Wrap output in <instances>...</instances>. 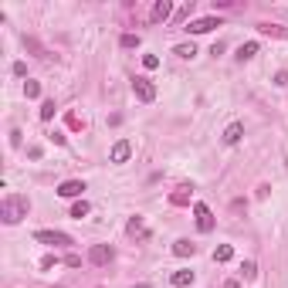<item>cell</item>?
<instances>
[{
	"label": "cell",
	"mask_w": 288,
	"mask_h": 288,
	"mask_svg": "<svg viewBox=\"0 0 288 288\" xmlns=\"http://www.w3.org/2000/svg\"><path fill=\"white\" fill-rule=\"evenodd\" d=\"M81 190H85V183H81V180H65V183L58 187V197L71 200V197H81Z\"/></svg>",
	"instance_id": "9"
},
{
	"label": "cell",
	"mask_w": 288,
	"mask_h": 288,
	"mask_svg": "<svg viewBox=\"0 0 288 288\" xmlns=\"http://www.w3.org/2000/svg\"><path fill=\"white\" fill-rule=\"evenodd\" d=\"M65 265H68V268H78V265H81V258H78V255H68Z\"/></svg>",
	"instance_id": "30"
},
{
	"label": "cell",
	"mask_w": 288,
	"mask_h": 288,
	"mask_svg": "<svg viewBox=\"0 0 288 288\" xmlns=\"http://www.w3.org/2000/svg\"><path fill=\"white\" fill-rule=\"evenodd\" d=\"M214 27H221L217 17H197V21H190L183 31H187V34H207V31H214Z\"/></svg>",
	"instance_id": "6"
},
{
	"label": "cell",
	"mask_w": 288,
	"mask_h": 288,
	"mask_svg": "<svg viewBox=\"0 0 288 288\" xmlns=\"http://www.w3.org/2000/svg\"><path fill=\"white\" fill-rule=\"evenodd\" d=\"M14 75L24 78V75H27V65H24V61H17V65H14Z\"/></svg>",
	"instance_id": "28"
},
{
	"label": "cell",
	"mask_w": 288,
	"mask_h": 288,
	"mask_svg": "<svg viewBox=\"0 0 288 288\" xmlns=\"http://www.w3.org/2000/svg\"><path fill=\"white\" fill-rule=\"evenodd\" d=\"M143 65L153 71V68H159V58H156V55H143Z\"/></svg>",
	"instance_id": "25"
},
{
	"label": "cell",
	"mask_w": 288,
	"mask_h": 288,
	"mask_svg": "<svg viewBox=\"0 0 288 288\" xmlns=\"http://www.w3.org/2000/svg\"><path fill=\"white\" fill-rule=\"evenodd\" d=\"M224 288H241V281H234L231 278V281H224Z\"/></svg>",
	"instance_id": "31"
},
{
	"label": "cell",
	"mask_w": 288,
	"mask_h": 288,
	"mask_svg": "<svg viewBox=\"0 0 288 288\" xmlns=\"http://www.w3.org/2000/svg\"><path fill=\"white\" fill-rule=\"evenodd\" d=\"M129 156H133V143H129V139H119V143L112 146L109 159H112V163H126V159H129Z\"/></svg>",
	"instance_id": "8"
},
{
	"label": "cell",
	"mask_w": 288,
	"mask_h": 288,
	"mask_svg": "<svg viewBox=\"0 0 288 288\" xmlns=\"http://www.w3.org/2000/svg\"><path fill=\"white\" fill-rule=\"evenodd\" d=\"M173 255L177 258H193L197 255V244L187 241V237H180V241H173Z\"/></svg>",
	"instance_id": "10"
},
{
	"label": "cell",
	"mask_w": 288,
	"mask_h": 288,
	"mask_svg": "<svg viewBox=\"0 0 288 288\" xmlns=\"http://www.w3.org/2000/svg\"><path fill=\"white\" fill-rule=\"evenodd\" d=\"M24 45H27V51H34L37 58H48V51L41 48V41H37V37H24Z\"/></svg>",
	"instance_id": "20"
},
{
	"label": "cell",
	"mask_w": 288,
	"mask_h": 288,
	"mask_svg": "<svg viewBox=\"0 0 288 288\" xmlns=\"http://www.w3.org/2000/svg\"><path fill=\"white\" fill-rule=\"evenodd\" d=\"M34 241L37 244H51V248H68V244H71V234H65V231H37L34 234Z\"/></svg>",
	"instance_id": "2"
},
{
	"label": "cell",
	"mask_w": 288,
	"mask_h": 288,
	"mask_svg": "<svg viewBox=\"0 0 288 288\" xmlns=\"http://www.w3.org/2000/svg\"><path fill=\"white\" fill-rule=\"evenodd\" d=\"M170 281H173L177 288H187V285H193V271H190V268H183V271H173V275H170Z\"/></svg>",
	"instance_id": "12"
},
{
	"label": "cell",
	"mask_w": 288,
	"mask_h": 288,
	"mask_svg": "<svg viewBox=\"0 0 288 288\" xmlns=\"http://www.w3.org/2000/svg\"><path fill=\"white\" fill-rule=\"evenodd\" d=\"M133 92H136V99L139 102H156V85L149 81V78H136Z\"/></svg>",
	"instance_id": "4"
},
{
	"label": "cell",
	"mask_w": 288,
	"mask_h": 288,
	"mask_svg": "<svg viewBox=\"0 0 288 288\" xmlns=\"http://www.w3.org/2000/svg\"><path fill=\"white\" fill-rule=\"evenodd\" d=\"M258 55V41H248V45L237 48V61H248V58H255Z\"/></svg>",
	"instance_id": "17"
},
{
	"label": "cell",
	"mask_w": 288,
	"mask_h": 288,
	"mask_svg": "<svg viewBox=\"0 0 288 288\" xmlns=\"http://www.w3.org/2000/svg\"><path fill=\"white\" fill-rule=\"evenodd\" d=\"M258 31H261V34H271V37H288V31H285V27H278V24H261Z\"/></svg>",
	"instance_id": "19"
},
{
	"label": "cell",
	"mask_w": 288,
	"mask_h": 288,
	"mask_svg": "<svg viewBox=\"0 0 288 288\" xmlns=\"http://www.w3.org/2000/svg\"><path fill=\"white\" fill-rule=\"evenodd\" d=\"M170 203H177V207H187V203H190V187L173 190V193H170Z\"/></svg>",
	"instance_id": "14"
},
{
	"label": "cell",
	"mask_w": 288,
	"mask_h": 288,
	"mask_svg": "<svg viewBox=\"0 0 288 288\" xmlns=\"http://www.w3.org/2000/svg\"><path fill=\"white\" fill-rule=\"evenodd\" d=\"M112 258H115V251H112L109 244H95V248H92V251H89V261H92V265H95V268L109 265Z\"/></svg>",
	"instance_id": "5"
},
{
	"label": "cell",
	"mask_w": 288,
	"mask_h": 288,
	"mask_svg": "<svg viewBox=\"0 0 288 288\" xmlns=\"http://www.w3.org/2000/svg\"><path fill=\"white\" fill-rule=\"evenodd\" d=\"M275 85H278V89H281V85H288V71H278V75H275Z\"/></svg>",
	"instance_id": "29"
},
{
	"label": "cell",
	"mask_w": 288,
	"mask_h": 288,
	"mask_svg": "<svg viewBox=\"0 0 288 288\" xmlns=\"http://www.w3.org/2000/svg\"><path fill=\"white\" fill-rule=\"evenodd\" d=\"M119 45H122V48H139V45H143V37H139V34H122Z\"/></svg>",
	"instance_id": "21"
},
{
	"label": "cell",
	"mask_w": 288,
	"mask_h": 288,
	"mask_svg": "<svg viewBox=\"0 0 288 288\" xmlns=\"http://www.w3.org/2000/svg\"><path fill=\"white\" fill-rule=\"evenodd\" d=\"M255 275H258V265H255V261H244V265H241V278H248V281H251Z\"/></svg>",
	"instance_id": "22"
},
{
	"label": "cell",
	"mask_w": 288,
	"mask_h": 288,
	"mask_svg": "<svg viewBox=\"0 0 288 288\" xmlns=\"http://www.w3.org/2000/svg\"><path fill=\"white\" fill-rule=\"evenodd\" d=\"M24 95H27V99H37V95H41V85H37V81H24Z\"/></svg>",
	"instance_id": "23"
},
{
	"label": "cell",
	"mask_w": 288,
	"mask_h": 288,
	"mask_svg": "<svg viewBox=\"0 0 288 288\" xmlns=\"http://www.w3.org/2000/svg\"><path fill=\"white\" fill-rule=\"evenodd\" d=\"M173 55L183 58V61H190V58L197 55V45H193V41H187V45H177V48H173Z\"/></svg>",
	"instance_id": "15"
},
{
	"label": "cell",
	"mask_w": 288,
	"mask_h": 288,
	"mask_svg": "<svg viewBox=\"0 0 288 288\" xmlns=\"http://www.w3.org/2000/svg\"><path fill=\"white\" fill-rule=\"evenodd\" d=\"M27 211H31V200L27 197H17V193H7V197L0 200V217H4V224H17L27 217Z\"/></svg>",
	"instance_id": "1"
},
{
	"label": "cell",
	"mask_w": 288,
	"mask_h": 288,
	"mask_svg": "<svg viewBox=\"0 0 288 288\" xmlns=\"http://www.w3.org/2000/svg\"><path fill=\"white\" fill-rule=\"evenodd\" d=\"M133 288H153V285H146V281H143V285H133Z\"/></svg>",
	"instance_id": "32"
},
{
	"label": "cell",
	"mask_w": 288,
	"mask_h": 288,
	"mask_svg": "<svg viewBox=\"0 0 288 288\" xmlns=\"http://www.w3.org/2000/svg\"><path fill=\"white\" fill-rule=\"evenodd\" d=\"M193 214H197V231L200 234H211L214 227H217V221H214V214L207 203H193Z\"/></svg>",
	"instance_id": "3"
},
{
	"label": "cell",
	"mask_w": 288,
	"mask_h": 288,
	"mask_svg": "<svg viewBox=\"0 0 288 288\" xmlns=\"http://www.w3.org/2000/svg\"><path fill=\"white\" fill-rule=\"evenodd\" d=\"M126 231H129V234H143V237H146V231H143V217H133Z\"/></svg>",
	"instance_id": "24"
},
{
	"label": "cell",
	"mask_w": 288,
	"mask_h": 288,
	"mask_svg": "<svg viewBox=\"0 0 288 288\" xmlns=\"http://www.w3.org/2000/svg\"><path fill=\"white\" fill-rule=\"evenodd\" d=\"M170 17H173V4H170V0H156L153 11H149V21L163 24V21H170Z\"/></svg>",
	"instance_id": "7"
},
{
	"label": "cell",
	"mask_w": 288,
	"mask_h": 288,
	"mask_svg": "<svg viewBox=\"0 0 288 288\" xmlns=\"http://www.w3.org/2000/svg\"><path fill=\"white\" fill-rule=\"evenodd\" d=\"M231 258H234V248H231V244H217V248H214V261H217V265H227Z\"/></svg>",
	"instance_id": "13"
},
{
	"label": "cell",
	"mask_w": 288,
	"mask_h": 288,
	"mask_svg": "<svg viewBox=\"0 0 288 288\" xmlns=\"http://www.w3.org/2000/svg\"><path fill=\"white\" fill-rule=\"evenodd\" d=\"M241 136H244V126H241V122H231V126L224 129V136H221V139H224L227 146H234V143H241Z\"/></svg>",
	"instance_id": "11"
},
{
	"label": "cell",
	"mask_w": 288,
	"mask_h": 288,
	"mask_svg": "<svg viewBox=\"0 0 288 288\" xmlns=\"http://www.w3.org/2000/svg\"><path fill=\"white\" fill-rule=\"evenodd\" d=\"M37 115H41V122H51V119H55V99L41 102V112H37Z\"/></svg>",
	"instance_id": "18"
},
{
	"label": "cell",
	"mask_w": 288,
	"mask_h": 288,
	"mask_svg": "<svg viewBox=\"0 0 288 288\" xmlns=\"http://www.w3.org/2000/svg\"><path fill=\"white\" fill-rule=\"evenodd\" d=\"M55 265H58L55 255H45V258H41V268H45V271H48V268H55Z\"/></svg>",
	"instance_id": "26"
},
{
	"label": "cell",
	"mask_w": 288,
	"mask_h": 288,
	"mask_svg": "<svg viewBox=\"0 0 288 288\" xmlns=\"http://www.w3.org/2000/svg\"><path fill=\"white\" fill-rule=\"evenodd\" d=\"M27 156H31V159H41V156H45V149H41V146H31V149H27Z\"/></svg>",
	"instance_id": "27"
},
{
	"label": "cell",
	"mask_w": 288,
	"mask_h": 288,
	"mask_svg": "<svg viewBox=\"0 0 288 288\" xmlns=\"http://www.w3.org/2000/svg\"><path fill=\"white\" fill-rule=\"evenodd\" d=\"M89 214H92L89 200H75V203H71V217H75V221H81V217H89Z\"/></svg>",
	"instance_id": "16"
}]
</instances>
